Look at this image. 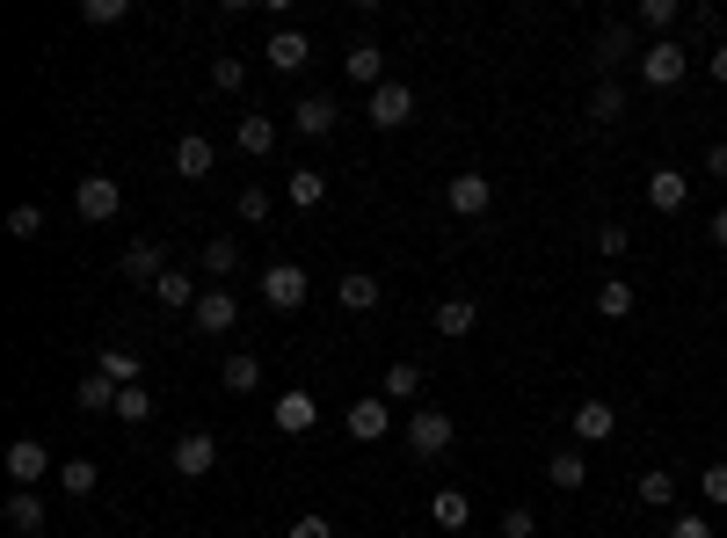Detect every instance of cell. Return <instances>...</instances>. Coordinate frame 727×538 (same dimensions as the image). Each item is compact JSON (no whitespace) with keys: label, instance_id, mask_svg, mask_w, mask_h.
<instances>
[{"label":"cell","instance_id":"6da1fadb","mask_svg":"<svg viewBox=\"0 0 727 538\" xmlns=\"http://www.w3.org/2000/svg\"><path fill=\"white\" fill-rule=\"evenodd\" d=\"M73 211H81L87 226H109L124 211V190H117V175H81V190H73Z\"/></svg>","mask_w":727,"mask_h":538},{"label":"cell","instance_id":"7a4b0ae2","mask_svg":"<svg viewBox=\"0 0 727 538\" xmlns=\"http://www.w3.org/2000/svg\"><path fill=\"white\" fill-rule=\"evenodd\" d=\"M684 66H692V59H684L676 36H655V44L641 52V81L647 87H676V81H684Z\"/></svg>","mask_w":727,"mask_h":538},{"label":"cell","instance_id":"3957f363","mask_svg":"<svg viewBox=\"0 0 727 538\" xmlns=\"http://www.w3.org/2000/svg\"><path fill=\"white\" fill-rule=\"evenodd\" d=\"M408 452H415V458H444L451 452V415H444V408H415V422H408Z\"/></svg>","mask_w":727,"mask_h":538},{"label":"cell","instance_id":"277c9868","mask_svg":"<svg viewBox=\"0 0 727 538\" xmlns=\"http://www.w3.org/2000/svg\"><path fill=\"white\" fill-rule=\"evenodd\" d=\"M262 298L277 313H298L306 306V270H298V262H270V270H262Z\"/></svg>","mask_w":727,"mask_h":538},{"label":"cell","instance_id":"5b68a950","mask_svg":"<svg viewBox=\"0 0 727 538\" xmlns=\"http://www.w3.org/2000/svg\"><path fill=\"white\" fill-rule=\"evenodd\" d=\"M190 320H197V335H233V328H241V298L225 292V284H211V292L197 298Z\"/></svg>","mask_w":727,"mask_h":538},{"label":"cell","instance_id":"8992f818","mask_svg":"<svg viewBox=\"0 0 727 538\" xmlns=\"http://www.w3.org/2000/svg\"><path fill=\"white\" fill-rule=\"evenodd\" d=\"M444 204H451V219H481V211L495 204V182H487V175H451Z\"/></svg>","mask_w":727,"mask_h":538},{"label":"cell","instance_id":"52a82bcc","mask_svg":"<svg viewBox=\"0 0 727 538\" xmlns=\"http://www.w3.org/2000/svg\"><path fill=\"white\" fill-rule=\"evenodd\" d=\"M408 117H415V87H408V81L371 87V124H379V131H400Z\"/></svg>","mask_w":727,"mask_h":538},{"label":"cell","instance_id":"ba28073f","mask_svg":"<svg viewBox=\"0 0 727 538\" xmlns=\"http://www.w3.org/2000/svg\"><path fill=\"white\" fill-rule=\"evenodd\" d=\"M168 466L182 473V481H204V473L219 466V436H211V430H190L182 444H175V458H168Z\"/></svg>","mask_w":727,"mask_h":538},{"label":"cell","instance_id":"9c48e42d","mask_svg":"<svg viewBox=\"0 0 727 538\" xmlns=\"http://www.w3.org/2000/svg\"><path fill=\"white\" fill-rule=\"evenodd\" d=\"M44 473H52V452H44L36 436H15V444H8V481L36 495V481H44Z\"/></svg>","mask_w":727,"mask_h":538},{"label":"cell","instance_id":"30bf717a","mask_svg":"<svg viewBox=\"0 0 727 538\" xmlns=\"http://www.w3.org/2000/svg\"><path fill=\"white\" fill-rule=\"evenodd\" d=\"M386 430H393V400H386V393L349 400V436H357V444H379Z\"/></svg>","mask_w":727,"mask_h":538},{"label":"cell","instance_id":"8fae6325","mask_svg":"<svg viewBox=\"0 0 727 538\" xmlns=\"http://www.w3.org/2000/svg\"><path fill=\"white\" fill-rule=\"evenodd\" d=\"M647 204H655L662 219L684 211V204H692V175H684V168H647Z\"/></svg>","mask_w":727,"mask_h":538},{"label":"cell","instance_id":"7c38bea8","mask_svg":"<svg viewBox=\"0 0 727 538\" xmlns=\"http://www.w3.org/2000/svg\"><path fill=\"white\" fill-rule=\"evenodd\" d=\"M313 422H320V400H313L306 386H284V393H277V430L284 436H306Z\"/></svg>","mask_w":727,"mask_h":538},{"label":"cell","instance_id":"4fadbf2b","mask_svg":"<svg viewBox=\"0 0 727 538\" xmlns=\"http://www.w3.org/2000/svg\"><path fill=\"white\" fill-rule=\"evenodd\" d=\"M117 270H124L131 284H160V277H168V247H160V241H131Z\"/></svg>","mask_w":727,"mask_h":538},{"label":"cell","instance_id":"5bb4252c","mask_svg":"<svg viewBox=\"0 0 727 538\" xmlns=\"http://www.w3.org/2000/svg\"><path fill=\"white\" fill-rule=\"evenodd\" d=\"M0 517H8V531H15V538H44V503H36L30 487H15V495H8V509H0Z\"/></svg>","mask_w":727,"mask_h":538},{"label":"cell","instance_id":"9a60e30c","mask_svg":"<svg viewBox=\"0 0 727 538\" xmlns=\"http://www.w3.org/2000/svg\"><path fill=\"white\" fill-rule=\"evenodd\" d=\"M473 328H481V306H473V298H444V306H436V335H444V342H466Z\"/></svg>","mask_w":727,"mask_h":538},{"label":"cell","instance_id":"2e32d148","mask_svg":"<svg viewBox=\"0 0 727 538\" xmlns=\"http://www.w3.org/2000/svg\"><path fill=\"white\" fill-rule=\"evenodd\" d=\"M611 430H619V408H611V400H582V408H575V436H582V444H604Z\"/></svg>","mask_w":727,"mask_h":538},{"label":"cell","instance_id":"e0dca14e","mask_svg":"<svg viewBox=\"0 0 727 538\" xmlns=\"http://www.w3.org/2000/svg\"><path fill=\"white\" fill-rule=\"evenodd\" d=\"M343 73H349L357 87H386V52H379V44H349Z\"/></svg>","mask_w":727,"mask_h":538},{"label":"cell","instance_id":"ac0fdd59","mask_svg":"<svg viewBox=\"0 0 727 538\" xmlns=\"http://www.w3.org/2000/svg\"><path fill=\"white\" fill-rule=\"evenodd\" d=\"M211 160H219V154H211V139H197V131H190V139H175V175H182V182H204Z\"/></svg>","mask_w":727,"mask_h":538},{"label":"cell","instance_id":"d6986e66","mask_svg":"<svg viewBox=\"0 0 727 538\" xmlns=\"http://www.w3.org/2000/svg\"><path fill=\"white\" fill-rule=\"evenodd\" d=\"M292 124L306 131V139H328L335 131V95H306V103L292 109Z\"/></svg>","mask_w":727,"mask_h":538},{"label":"cell","instance_id":"ffe728a7","mask_svg":"<svg viewBox=\"0 0 727 538\" xmlns=\"http://www.w3.org/2000/svg\"><path fill=\"white\" fill-rule=\"evenodd\" d=\"M306 59H313V44L298 30H270V66H277V73H298Z\"/></svg>","mask_w":727,"mask_h":538},{"label":"cell","instance_id":"44dd1931","mask_svg":"<svg viewBox=\"0 0 727 538\" xmlns=\"http://www.w3.org/2000/svg\"><path fill=\"white\" fill-rule=\"evenodd\" d=\"M546 481H554L560 495H575V487L589 481V458H582V452H575V444H568V452H554V458H546Z\"/></svg>","mask_w":727,"mask_h":538},{"label":"cell","instance_id":"7402d4cb","mask_svg":"<svg viewBox=\"0 0 727 538\" xmlns=\"http://www.w3.org/2000/svg\"><path fill=\"white\" fill-rule=\"evenodd\" d=\"M335 298H343V306H349V313H371V306H379V298H386V292H379V277H364V270H349V277H343V284H335Z\"/></svg>","mask_w":727,"mask_h":538},{"label":"cell","instance_id":"603a6c76","mask_svg":"<svg viewBox=\"0 0 727 538\" xmlns=\"http://www.w3.org/2000/svg\"><path fill=\"white\" fill-rule=\"evenodd\" d=\"M430 517L444 524V531H466L473 503H466V495H459V487H436V495H430Z\"/></svg>","mask_w":727,"mask_h":538},{"label":"cell","instance_id":"cb8c5ba5","mask_svg":"<svg viewBox=\"0 0 727 538\" xmlns=\"http://www.w3.org/2000/svg\"><path fill=\"white\" fill-rule=\"evenodd\" d=\"M219 379H225V393H255V386H262V365L247 357V349H233V357L219 365Z\"/></svg>","mask_w":727,"mask_h":538},{"label":"cell","instance_id":"d4e9b609","mask_svg":"<svg viewBox=\"0 0 727 538\" xmlns=\"http://www.w3.org/2000/svg\"><path fill=\"white\" fill-rule=\"evenodd\" d=\"M284 197H292L298 211H313L320 197H328V175H320V168H292V182H284Z\"/></svg>","mask_w":727,"mask_h":538},{"label":"cell","instance_id":"484cf974","mask_svg":"<svg viewBox=\"0 0 727 538\" xmlns=\"http://www.w3.org/2000/svg\"><path fill=\"white\" fill-rule=\"evenodd\" d=\"M386 400H415L422 393V365H408V357H393V365H386V386H379Z\"/></svg>","mask_w":727,"mask_h":538},{"label":"cell","instance_id":"4316f807","mask_svg":"<svg viewBox=\"0 0 727 538\" xmlns=\"http://www.w3.org/2000/svg\"><path fill=\"white\" fill-rule=\"evenodd\" d=\"M633 44H641V36H633V22H611V30L597 36V66H619V59H633Z\"/></svg>","mask_w":727,"mask_h":538},{"label":"cell","instance_id":"83f0119b","mask_svg":"<svg viewBox=\"0 0 727 538\" xmlns=\"http://www.w3.org/2000/svg\"><path fill=\"white\" fill-rule=\"evenodd\" d=\"M117 393H124V386L103 379V371H95V379H81V408H87V415H117Z\"/></svg>","mask_w":727,"mask_h":538},{"label":"cell","instance_id":"f1b7e54d","mask_svg":"<svg viewBox=\"0 0 727 538\" xmlns=\"http://www.w3.org/2000/svg\"><path fill=\"white\" fill-rule=\"evenodd\" d=\"M59 487H66V495H95V487H103V466H95V458H66V466H59Z\"/></svg>","mask_w":727,"mask_h":538},{"label":"cell","instance_id":"f546056e","mask_svg":"<svg viewBox=\"0 0 727 538\" xmlns=\"http://www.w3.org/2000/svg\"><path fill=\"white\" fill-rule=\"evenodd\" d=\"M154 292H160V306H175V313H197V298H204L190 277H182V270H168V277L154 284Z\"/></svg>","mask_w":727,"mask_h":538},{"label":"cell","instance_id":"4dcf8cb0","mask_svg":"<svg viewBox=\"0 0 727 538\" xmlns=\"http://www.w3.org/2000/svg\"><path fill=\"white\" fill-rule=\"evenodd\" d=\"M233 139H241V154H270V146H277V124H270V117H241V131H233Z\"/></svg>","mask_w":727,"mask_h":538},{"label":"cell","instance_id":"1f68e13d","mask_svg":"<svg viewBox=\"0 0 727 538\" xmlns=\"http://www.w3.org/2000/svg\"><path fill=\"white\" fill-rule=\"evenodd\" d=\"M204 270H211V277H233V270H241V247H233V241H225V233H211V241H204Z\"/></svg>","mask_w":727,"mask_h":538},{"label":"cell","instance_id":"d6a6232c","mask_svg":"<svg viewBox=\"0 0 727 538\" xmlns=\"http://www.w3.org/2000/svg\"><path fill=\"white\" fill-rule=\"evenodd\" d=\"M589 117H597V124H619V117H625V87H619V81H597V95H589Z\"/></svg>","mask_w":727,"mask_h":538},{"label":"cell","instance_id":"836d02e7","mask_svg":"<svg viewBox=\"0 0 727 538\" xmlns=\"http://www.w3.org/2000/svg\"><path fill=\"white\" fill-rule=\"evenodd\" d=\"M641 503H647V509H670V503H676V473H670V466L641 473Z\"/></svg>","mask_w":727,"mask_h":538},{"label":"cell","instance_id":"e575fe53","mask_svg":"<svg viewBox=\"0 0 727 538\" xmlns=\"http://www.w3.org/2000/svg\"><path fill=\"white\" fill-rule=\"evenodd\" d=\"M597 313H604V320H625V313H633V292H625V277H604V284H597Z\"/></svg>","mask_w":727,"mask_h":538},{"label":"cell","instance_id":"d590c367","mask_svg":"<svg viewBox=\"0 0 727 538\" xmlns=\"http://www.w3.org/2000/svg\"><path fill=\"white\" fill-rule=\"evenodd\" d=\"M103 379H117V386H146V379H139V357H131V349H103Z\"/></svg>","mask_w":727,"mask_h":538},{"label":"cell","instance_id":"8d00e7d4","mask_svg":"<svg viewBox=\"0 0 727 538\" xmlns=\"http://www.w3.org/2000/svg\"><path fill=\"white\" fill-rule=\"evenodd\" d=\"M36 233H44V211H36V204L8 211V241H36Z\"/></svg>","mask_w":727,"mask_h":538},{"label":"cell","instance_id":"74e56055","mask_svg":"<svg viewBox=\"0 0 727 538\" xmlns=\"http://www.w3.org/2000/svg\"><path fill=\"white\" fill-rule=\"evenodd\" d=\"M154 415V393H146V386H124L117 393V422H146Z\"/></svg>","mask_w":727,"mask_h":538},{"label":"cell","instance_id":"f35d334b","mask_svg":"<svg viewBox=\"0 0 727 538\" xmlns=\"http://www.w3.org/2000/svg\"><path fill=\"white\" fill-rule=\"evenodd\" d=\"M241 81H247V66H241V59H211V87H219V95H233Z\"/></svg>","mask_w":727,"mask_h":538},{"label":"cell","instance_id":"ab89813d","mask_svg":"<svg viewBox=\"0 0 727 538\" xmlns=\"http://www.w3.org/2000/svg\"><path fill=\"white\" fill-rule=\"evenodd\" d=\"M641 30H676V0H641Z\"/></svg>","mask_w":727,"mask_h":538},{"label":"cell","instance_id":"60d3db41","mask_svg":"<svg viewBox=\"0 0 727 538\" xmlns=\"http://www.w3.org/2000/svg\"><path fill=\"white\" fill-rule=\"evenodd\" d=\"M233 211H241L247 226H262V219H270V190H241V197H233Z\"/></svg>","mask_w":727,"mask_h":538},{"label":"cell","instance_id":"b9f144b4","mask_svg":"<svg viewBox=\"0 0 727 538\" xmlns=\"http://www.w3.org/2000/svg\"><path fill=\"white\" fill-rule=\"evenodd\" d=\"M625 241H633L625 226H597V255H604V262H619V255H625Z\"/></svg>","mask_w":727,"mask_h":538},{"label":"cell","instance_id":"7bdbcfd3","mask_svg":"<svg viewBox=\"0 0 727 538\" xmlns=\"http://www.w3.org/2000/svg\"><path fill=\"white\" fill-rule=\"evenodd\" d=\"M698 487H706L713 509H727V466H706V473H698Z\"/></svg>","mask_w":727,"mask_h":538},{"label":"cell","instance_id":"ee69618b","mask_svg":"<svg viewBox=\"0 0 727 538\" xmlns=\"http://www.w3.org/2000/svg\"><path fill=\"white\" fill-rule=\"evenodd\" d=\"M81 22H95V30H103V22H124V0H87Z\"/></svg>","mask_w":727,"mask_h":538},{"label":"cell","instance_id":"f6af8a7d","mask_svg":"<svg viewBox=\"0 0 727 538\" xmlns=\"http://www.w3.org/2000/svg\"><path fill=\"white\" fill-rule=\"evenodd\" d=\"M531 531H538L531 509H509V517H503V538H531Z\"/></svg>","mask_w":727,"mask_h":538},{"label":"cell","instance_id":"bcb514c9","mask_svg":"<svg viewBox=\"0 0 727 538\" xmlns=\"http://www.w3.org/2000/svg\"><path fill=\"white\" fill-rule=\"evenodd\" d=\"M292 538H335V524H328V517H298Z\"/></svg>","mask_w":727,"mask_h":538},{"label":"cell","instance_id":"7dc6e473","mask_svg":"<svg viewBox=\"0 0 727 538\" xmlns=\"http://www.w3.org/2000/svg\"><path fill=\"white\" fill-rule=\"evenodd\" d=\"M670 538H713V524H706V517H676Z\"/></svg>","mask_w":727,"mask_h":538},{"label":"cell","instance_id":"c3c4849f","mask_svg":"<svg viewBox=\"0 0 727 538\" xmlns=\"http://www.w3.org/2000/svg\"><path fill=\"white\" fill-rule=\"evenodd\" d=\"M706 73H713V81L727 87V44H713V52H706Z\"/></svg>","mask_w":727,"mask_h":538},{"label":"cell","instance_id":"681fc988","mask_svg":"<svg viewBox=\"0 0 727 538\" xmlns=\"http://www.w3.org/2000/svg\"><path fill=\"white\" fill-rule=\"evenodd\" d=\"M706 175H720V182H727V139H713V154H706Z\"/></svg>","mask_w":727,"mask_h":538},{"label":"cell","instance_id":"f907efd6","mask_svg":"<svg viewBox=\"0 0 727 538\" xmlns=\"http://www.w3.org/2000/svg\"><path fill=\"white\" fill-rule=\"evenodd\" d=\"M713 247H727V211H713Z\"/></svg>","mask_w":727,"mask_h":538}]
</instances>
